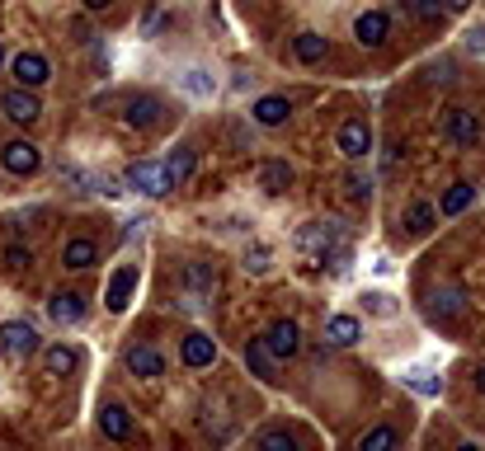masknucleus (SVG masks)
<instances>
[{
  "label": "nucleus",
  "instance_id": "36",
  "mask_svg": "<svg viewBox=\"0 0 485 451\" xmlns=\"http://www.w3.org/2000/svg\"><path fill=\"white\" fill-rule=\"evenodd\" d=\"M410 10H415L419 19H439V15H443V5H434V0H419V5H410Z\"/></svg>",
  "mask_w": 485,
  "mask_h": 451
},
{
  "label": "nucleus",
  "instance_id": "4",
  "mask_svg": "<svg viewBox=\"0 0 485 451\" xmlns=\"http://www.w3.org/2000/svg\"><path fill=\"white\" fill-rule=\"evenodd\" d=\"M10 75H15V90H38V85L52 80V66H47V56L43 52H19L15 62H10Z\"/></svg>",
  "mask_w": 485,
  "mask_h": 451
},
{
  "label": "nucleus",
  "instance_id": "20",
  "mask_svg": "<svg viewBox=\"0 0 485 451\" xmlns=\"http://www.w3.org/2000/svg\"><path fill=\"white\" fill-rule=\"evenodd\" d=\"M47 316L57 320V325H76V320H86V296L80 292H57L47 301Z\"/></svg>",
  "mask_w": 485,
  "mask_h": 451
},
{
  "label": "nucleus",
  "instance_id": "21",
  "mask_svg": "<svg viewBox=\"0 0 485 451\" xmlns=\"http://www.w3.org/2000/svg\"><path fill=\"white\" fill-rule=\"evenodd\" d=\"M194 165H198V151H194V146H175V155L166 160V179H170V188H179L188 175H194Z\"/></svg>",
  "mask_w": 485,
  "mask_h": 451
},
{
  "label": "nucleus",
  "instance_id": "10",
  "mask_svg": "<svg viewBox=\"0 0 485 451\" xmlns=\"http://www.w3.org/2000/svg\"><path fill=\"white\" fill-rule=\"evenodd\" d=\"M443 132H448L452 146H476V141H480V118H476V113H467V108H448Z\"/></svg>",
  "mask_w": 485,
  "mask_h": 451
},
{
  "label": "nucleus",
  "instance_id": "12",
  "mask_svg": "<svg viewBox=\"0 0 485 451\" xmlns=\"http://www.w3.org/2000/svg\"><path fill=\"white\" fill-rule=\"evenodd\" d=\"M184 282H188V296H184V306L188 310H198L212 292H217V268H207V264H194L184 273Z\"/></svg>",
  "mask_w": 485,
  "mask_h": 451
},
{
  "label": "nucleus",
  "instance_id": "14",
  "mask_svg": "<svg viewBox=\"0 0 485 451\" xmlns=\"http://www.w3.org/2000/svg\"><path fill=\"white\" fill-rule=\"evenodd\" d=\"M160 113H166V104H160L156 95H132V99H127V113H123V123H127V127H156V123H160Z\"/></svg>",
  "mask_w": 485,
  "mask_h": 451
},
{
  "label": "nucleus",
  "instance_id": "34",
  "mask_svg": "<svg viewBox=\"0 0 485 451\" xmlns=\"http://www.w3.org/2000/svg\"><path fill=\"white\" fill-rule=\"evenodd\" d=\"M363 301H368V310H372V316H391V310H396V306H391V301H387L382 292H368Z\"/></svg>",
  "mask_w": 485,
  "mask_h": 451
},
{
  "label": "nucleus",
  "instance_id": "3",
  "mask_svg": "<svg viewBox=\"0 0 485 451\" xmlns=\"http://www.w3.org/2000/svg\"><path fill=\"white\" fill-rule=\"evenodd\" d=\"M0 353H5L10 362H24L38 353V329L24 325V320H5L0 325Z\"/></svg>",
  "mask_w": 485,
  "mask_h": 451
},
{
  "label": "nucleus",
  "instance_id": "24",
  "mask_svg": "<svg viewBox=\"0 0 485 451\" xmlns=\"http://www.w3.org/2000/svg\"><path fill=\"white\" fill-rule=\"evenodd\" d=\"M396 446H400V433L391 428V423H377L372 433L359 437V451H396Z\"/></svg>",
  "mask_w": 485,
  "mask_h": 451
},
{
  "label": "nucleus",
  "instance_id": "17",
  "mask_svg": "<svg viewBox=\"0 0 485 451\" xmlns=\"http://www.w3.org/2000/svg\"><path fill=\"white\" fill-rule=\"evenodd\" d=\"M62 264H66L71 273H86V268H95V264H99V249H95V240H86V236L66 240V245H62Z\"/></svg>",
  "mask_w": 485,
  "mask_h": 451
},
{
  "label": "nucleus",
  "instance_id": "31",
  "mask_svg": "<svg viewBox=\"0 0 485 451\" xmlns=\"http://www.w3.org/2000/svg\"><path fill=\"white\" fill-rule=\"evenodd\" d=\"M29 264H34V254L24 249V245H10V249H5V268H10V273H24Z\"/></svg>",
  "mask_w": 485,
  "mask_h": 451
},
{
  "label": "nucleus",
  "instance_id": "23",
  "mask_svg": "<svg viewBox=\"0 0 485 451\" xmlns=\"http://www.w3.org/2000/svg\"><path fill=\"white\" fill-rule=\"evenodd\" d=\"M246 366H250V376H259V381H278L274 376V357H268L264 338H250V344H246Z\"/></svg>",
  "mask_w": 485,
  "mask_h": 451
},
{
  "label": "nucleus",
  "instance_id": "16",
  "mask_svg": "<svg viewBox=\"0 0 485 451\" xmlns=\"http://www.w3.org/2000/svg\"><path fill=\"white\" fill-rule=\"evenodd\" d=\"M99 433L109 437V442H127V437H132V414H127V405H104V409H99Z\"/></svg>",
  "mask_w": 485,
  "mask_h": 451
},
{
  "label": "nucleus",
  "instance_id": "25",
  "mask_svg": "<svg viewBox=\"0 0 485 451\" xmlns=\"http://www.w3.org/2000/svg\"><path fill=\"white\" fill-rule=\"evenodd\" d=\"M292 52H298V62L316 66V62H326V52H330V43H326V38H320V34H298V43H292Z\"/></svg>",
  "mask_w": 485,
  "mask_h": 451
},
{
  "label": "nucleus",
  "instance_id": "15",
  "mask_svg": "<svg viewBox=\"0 0 485 451\" xmlns=\"http://www.w3.org/2000/svg\"><path fill=\"white\" fill-rule=\"evenodd\" d=\"M179 357H184V366L203 372V366L217 362V344H212L207 334H188V338H184V348H179Z\"/></svg>",
  "mask_w": 485,
  "mask_h": 451
},
{
  "label": "nucleus",
  "instance_id": "39",
  "mask_svg": "<svg viewBox=\"0 0 485 451\" xmlns=\"http://www.w3.org/2000/svg\"><path fill=\"white\" fill-rule=\"evenodd\" d=\"M0 62H5V43H0Z\"/></svg>",
  "mask_w": 485,
  "mask_h": 451
},
{
  "label": "nucleus",
  "instance_id": "1",
  "mask_svg": "<svg viewBox=\"0 0 485 451\" xmlns=\"http://www.w3.org/2000/svg\"><path fill=\"white\" fill-rule=\"evenodd\" d=\"M298 245L311 249L316 259H335V268L349 259V249L339 245V226H330V221H311V226H302V231H298Z\"/></svg>",
  "mask_w": 485,
  "mask_h": 451
},
{
  "label": "nucleus",
  "instance_id": "29",
  "mask_svg": "<svg viewBox=\"0 0 485 451\" xmlns=\"http://www.w3.org/2000/svg\"><path fill=\"white\" fill-rule=\"evenodd\" d=\"M434 216H439V212H434V207H429V203H415V207H410V216H406V226H410V231H415V236H424V231H429V226H434Z\"/></svg>",
  "mask_w": 485,
  "mask_h": 451
},
{
  "label": "nucleus",
  "instance_id": "7",
  "mask_svg": "<svg viewBox=\"0 0 485 451\" xmlns=\"http://www.w3.org/2000/svg\"><path fill=\"white\" fill-rule=\"evenodd\" d=\"M0 113H5L10 123L29 127V123L43 118V104H38V95H29V90H5V95H0Z\"/></svg>",
  "mask_w": 485,
  "mask_h": 451
},
{
  "label": "nucleus",
  "instance_id": "6",
  "mask_svg": "<svg viewBox=\"0 0 485 451\" xmlns=\"http://www.w3.org/2000/svg\"><path fill=\"white\" fill-rule=\"evenodd\" d=\"M264 348H268V357H274V362L298 357V348H302V329H298V320H274V325H268Z\"/></svg>",
  "mask_w": 485,
  "mask_h": 451
},
{
  "label": "nucleus",
  "instance_id": "5",
  "mask_svg": "<svg viewBox=\"0 0 485 451\" xmlns=\"http://www.w3.org/2000/svg\"><path fill=\"white\" fill-rule=\"evenodd\" d=\"M0 165H5L10 175H38V165H43V151L34 146V141L15 136V141H5V146H0Z\"/></svg>",
  "mask_w": 485,
  "mask_h": 451
},
{
  "label": "nucleus",
  "instance_id": "11",
  "mask_svg": "<svg viewBox=\"0 0 485 451\" xmlns=\"http://www.w3.org/2000/svg\"><path fill=\"white\" fill-rule=\"evenodd\" d=\"M132 292H137V264H123L114 277H109V292H104V306L114 310H127V301H132Z\"/></svg>",
  "mask_w": 485,
  "mask_h": 451
},
{
  "label": "nucleus",
  "instance_id": "26",
  "mask_svg": "<svg viewBox=\"0 0 485 451\" xmlns=\"http://www.w3.org/2000/svg\"><path fill=\"white\" fill-rule=\"evenodd\" d=\"M471 197H476L471 184H452V188L443 193V203H439V216H462V212L471 207Z\"/></svg>",
  "mask_w": 485,
  "mask_h": 451
},
{
  "label": "nucleus",
  "instance_id": "8",
  "mask_svg": "<svg viewBox=\"0 0 485 451\" xmlns=\"http://www.w3.org/2000/svg\"><path fill=\"white\" fill-rule=\"evenodd\" d=\"M335 141H339V155H344V160H368V151H372V127H368L363 118H349Z\"/></svg>",
  "mask_w": 485,
  "mask_h": 451
},
{
  "label": "nucleus",
  "instance_id": "9",
  "mask_svg": "<svg viewBox=\"0 0 485 451\" xmlns=\"http://www.w3.org/2000/svg\"><path fill=\"white\" fill-rule=\"evenodd\" d=\"M354 38H359L363 47H382V43L391 38V15H387V10H363V15L354 19Z\"/></svg>",
  "mask_w": 485,
  "mask_h": 451
},
{
  "label": "nucleus",
  "instance_id": "2",
  "mask_svg": "<svg viewBox=\"0 0 485 451\" xmlns=\"http://www.w3.org/2000/svg\"><path fill=\"white\" fill-rule=\"evenodd\" d=\"M123 188H137V193H147V197H166V193H170L166 165H160V160H132L127 175H123Z\"/></svg>",
  "mask_w": 485,
  "mask_h": 451
},
{
  "label": "nucleus",
  "instance_id": "30",
  "mask_svg": "<svg viewBox=\"0 0 485 451\" xmlns=\"http://www.w3.org/2000/svg\"><path fill=\"white\" fill-rule=\"evenodd\" d=\"M429 310H434V316H443V320H448V316H457V310H462V296H457V292H439V296H434V306H429Z\"/></svg>",
  "mask_w": 485,
  "mask_h": 451
},
{
  "label": "nucleus",
  "instance_id": "19",
  "mask_svg": "<svg viewBox=\"0 0 485 451\" xmlns=\"http://www.w3.org/2000/svg\"><path fill=\"white\" fill-rule=\"evenodd\" d=\"M359 338H363V325L354 316H330L326 320V344L330 348H354Z\"/></svg>",
  "mask_w": 485,
  "mask_h": 451
},
{
  "label": "nucleus",
  "instance_id": "13",
  "mask_svg": "<svg viewBox=\"0 0 485 451\" xmlns=\"http://www.w3.org/2000/svg\"><path fill=\"white\" fill-rule=\"evenodd\" d=\"M127 372L132 376H142V381H156V376H166V357H160L151 344H137V348H127Z\"/></svg>",
  "mask_w": 485,
  "mask_h": 451
},
{
  "label": "nucleus",
  "instance_id": "27",
  "mask_svg": "<svg viewBox=\"0 0 485 451\" xmlns=\"http://www.w3.org/2000/svg\"><path fill=\"white\" fill-rule=\"evenodd\" d=\"M43 366H47L52 376H66V372H76V366H80V353H76L71 344H57V348H47Z\"/></svg>",
  "mask_w": 485,
  "mask_h": 451
},
{
  "label": "nucleus",
  "instance_id": "33",
  "mask_svg": "<svg viewBox=\"0 0 485 451\" xmlns=\"http://www.w3.org/2000/svg\"><path fill=\"white\" fill-rule=\"evenodd\" d=\"M344 188H349V197H354V203H368L372 179H368V175H349V179H344Z\"/></svg>",
  "mask_w": 485,
  "mask_h": 451
},
{
  "label": "nucleus",
  "instance_id": "22",
  "mask_svg": "<svg viewBox=\"0 0 485 451\" xmlns=\"http://www.w3.org/2000/svg\"><path fill=\"white\" fill-rule=\"evenodd\" d=\"M288 184H292V169H288L283 160H264V165H259V188H264V193L278 197V193H288Z\"/></svg>",
  "mask_w": 485,
  "mask_h": 451
},
{
  "label": "nucleus",
  "instance_id": "28",
  "mask_svg": "<svg viewBox=\"0 0 485 451\" xmlns=\"http://www.w3.org/2000/svg\"><path fill=\"white\" fill-rule=\"evenodd\" d=\"M259 451H298V437L288 428H268V433H259Z\"/></svg>",
  "mask_w": 485,
  "mask_h": 451
},
{
  "label": "nucleus",
  "instance_id": "37",
  "mask_svg": "<svg viewBox=\"0 0 485 451\" xmlns=\"http://www.w3.org/2000/svg\"><path fill=\"white\" fill-rule=\"evenodd\" d=\"M476 390L485 395V366H476Z\"/></svg>",
  "mask_w": 485,
  "mask_h": 451
},
{
  "label": "nucleus",
  "instance_id": "35",
  "mask_svg": "<svg viewBox=\"0 0 485 451\" xmlns=\"http://www.w3.org/2000/svg\"><path fill=\"white\" fill-rule=\"evenodd\" d=\"M184 85H188L194 95H212V80H207L203 71H188V80H184Z\"/></svg>",
  "mask_w": 485,
  "mask_h": 451
},
{
  "label": "nucleus",
  "instance_id": "32",
  "mask_svg": "<svg viewBox=\"0 0 485 451\" xmlns=\"http://www.w3.org/2000/svg\"><path fill=\"white\" fill-rule=\"evenodd\" d=\"M406 381H410V390H419V395H443V381H434L429 372H410Z\"/></svg>",
  "mask_w": 485,
  "mask_h": 451
},
{
  "label": "nucleus",
  "instance_id": "38",
  "mask_svg": "<svg viewBox=\"0 0 485 451\" xmlns=\"http://www.w3.org/2000/svg\"><path fill=\"white\" fill-rule=\"evenodd\" d=\"M457 451H480V446H476V442H462V446H457Z\"/></svg>",
  "mask_w": 485,
  "mask_h": 451
},
{
  "label": "nucleus",
  "instance_id": "18",
  "mask_svg": "<svg viewBox=\"0 0 485 451\" xmlns=\"http://www.w3.org/2000/svg\"><path fill=\"white\" fill-rule=\"evenodd\" d=\"M250 113H255V123H259V127H283V123H288V113H292V99H288V95H264Z\"/></svg>",
  "mask_w": 485,
  "mask_h": 451
}]
</instances>
